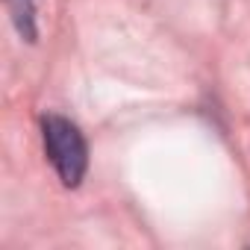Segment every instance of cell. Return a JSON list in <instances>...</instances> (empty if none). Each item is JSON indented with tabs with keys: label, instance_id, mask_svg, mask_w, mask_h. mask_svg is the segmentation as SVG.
<instances>
[{
	"label": "cell",
	"instance_id": "6da1fadb",
	"mask_svg": "<svg viewBox=\"0 0 250 250\" xmlns=\"http://www.w3.org/2000/svg\"><path fill=\"white\" fill-rule=\"evenodd\" d=\"M42 136H44V150L65 186H77L85 174L88 150L85 139L77 130V124H71L62 115H47L42 121Z\"/></svg>",
	"mask_w": 250,
	"mask_h": 250
},
{
	"label": "cell",
	"instance_id": "7a4b0ae2",
	"mask_svg": "<svg viewBox=\"0 0 250 250\" xmlns=\"http://www.w3.org/2000/svg\"><path fill=\"white\" fill-rule=\"evenodd\" d=\"M24 3H27V0H24Z\"/></svg>",
	"mask_w": 250,
	"mask_h": 250
}]
</instances>
